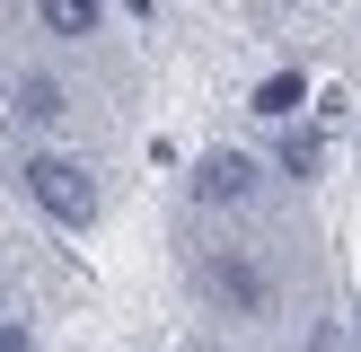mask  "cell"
Masks as SVG:
<instances>
[{
    "label": "cell",
    "mask_w": 361,
    "mask_h": 352,
    "mask_svg": "<svg viewBox=\"0 0 361 352\" xmlns=\"http://www.w3.org/2000/svg\"><path fill=\"white\" fill-rule=\"evenodd\" d=\"M27 194H35L62 229H88V220H97V185H88L80 158H35V168H27Z\"/></svg>",
    "instance_id": "obj_1"
},
{
    "label": "cell",
    "mask_w": 361,
    "mask_h": 352,
    "mask_svg": "<svg viewBox=\"0 0 361 352\" xmlns=\"http://www.w3.org/2000/svg\"><path fill=\"white\" fill-rule=\"evenodd\" d=\"M194 194H203V203H247V194H256V158L212 150L203 168H194Z\"/></svg>",
    "instance_id": "obj_2"
},
{
    "label": "cell",
    "mask_w": 361,
    "mask_h": 352,
    "mask_svg": "<svg viewBox=\"0 0 361 352\" xmlns=\"http://www.w3.org/2000/svg\"><path fill=\"white\" fill-rule=\"evenodd\" d=\"M203 291H212V299H229L238 317H256V308H264V273H247L238 256H203Z\"/></svg>",
    "instance_id": "obj_3"
},
{
    "label": "cell",
    "mask_w": 361,
    "mask_h": 352,
    "mask_svg": "<svg viewBox=\"0 0 361 352\" xmlns=\"http://www.w3.org/2000/svg\"><path fill=\"white\" fill-rule=\"evenodd\" d=\"M300 97H309V80H300V70H274V80L256 88V115H291Z\"/></svg>",
    "instance_id": "obj_4"
},
{
    "label": "cell",
    "mask_w": 361,
    "mask_h": 352,
    "mask_svg": "<svg viewBox=\"0 0 361 352\" xmlns=\"http://www.w3.org/2000/svg\"><path fill=\"white\" fill-rule=\"evenodd\" d=\"M0 352H27V334H18V326H0Z\"/></svg>",
    "instance_id": "obj_7"
},
{
    "label": "cell",
    "mask_w": 361,
    "mask_h": 352,
    "mask_svg": "<svg viewBox=\"0 0 361 352\" xmlns=\"http://www.w3.org/2000/svg\"><path fill=\"white\" fill-rule=\"evenodd\" d=\"M27 115H62V88H53V80H27Z\"/></svg>",
    "instance_id": "obj_6"
},
{
    "label": "cell",
    "mask_w": 361,
    "mask_h": 352,
    "mask_svg": "<svg viewBox=\"0 0 361 352\" xmlns=\"http://www.w3.org/2000/svg\"><path fill=\"white\" fill-rule=\"evenodd\" d=\"M44 27L53 35H88L97 27V0H44Z\"/></svg>",
    "instance_id": "obj_5"
}]
</instances>
